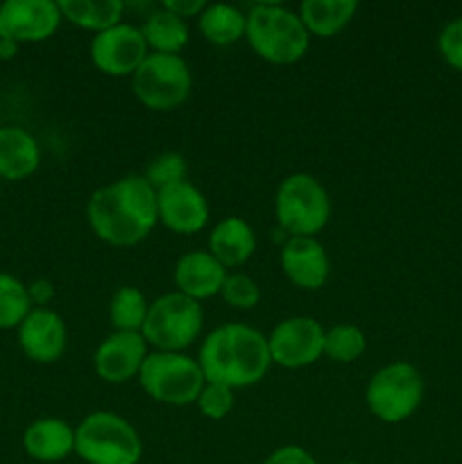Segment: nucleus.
<instances>
[{
  "label": "nucleus",
  "instance_id": "nucleus-1",
  "mask_svg": "<svg viewBox=\"0 0 462 464\" xmlns=\"http://www.w3.org/2000/svg\"><path fill=\"white\" fill-rule=\"evenodd\" d=\"M86 218L100 240L130 247L148 238L159 222L157 190L140 175H127L91 195Z\"/></svg>",
  "mask_w": 462,
  "mask_h": 464
},
{
  "label": "nucleus",
  "instance_id": "nucleus-2",
  "mask_svg": "<svg viewBox=\"0 0 462 464\" xmlns=\"http://www.w3.org/2000/svg\"><path fill=\"white\" fill-rule=\"evenodd\" d=\"M207 383L247 388L258 383L272 365L267 338L247 324H222L204 340L197 358Z\"/></svg>",
  "mask_w": 462,
  "mask_h": 464
},
{
  "label": "nucleus",
  "instance_id": "nucleus-3",
  "mask_svg": "<svg viewBox=\"0 0 462 464\" xmlns=\"http://www.w3.org/2000/svg\"><path fill=\"white\" fill-rule=\"evenodd\" d=\"M245 36L254 53L270 63L299 62L311 44V32L299 14L276 3H258L249 9Z\"/></svg>",
  "mask_w": 462,
  "mask_h": 464
},
{
  "label": "nucleus",
  "instance_id": "nucleus-4",
  "mask_svg": "<svg viewBox=\"0 0 462 464\" xmlns=\"http://www.w3.org/2000/svg\"><path fill=\"white\" fill-rule=\"evenodd\" d=\"M75 453L89 464H139L143 442L116 412H91L75 429Z\"/></svg>",
  "mask_w": 462,
  "mask_h": 464
},
{
  "label": "nucleus",
  "instance_id": "nucleus-5",
  "mask_svg": "<svg viewBox=\"0 0 462 464\" xmlns=\"http://www.w3.org/2000/svg\"><path fill=\"white\" fill-rule=\"evenodd\" d=\"M140 388L159 403L188 406L197 401L207 385L197 361L175 352H157L145 358L139 372Z\"/></svg>",
  "mask_w": 462,
  "mask_h": 464
},
{
  "label": "nucleus",
  "instance_id": "nucleus-6",
  "mask_svg": "<svg viewBox=\"0 0 462 464\" xmlns=\"http://www.w3.org/2000/svg\"><path fill=\"white\" fill-rule=\"evenodd\" d=\"M204 324V313L199 302L177 293L161 295L149 304L148 317L140 329L145 343L154 344L159 352H175L190 347Z\"/></svg>",
  "mask_w": 462,
  "mask_h": 464
},
{
  "label": "nucleus",
  "instance_id": "nucleus-7",
  "mask_svg": "<svg viewBox=\"0 0 462 464\" xmlns=\"http://www.w3.org/2000/svg\"><path fill=\"white\" fill-rule=\"evenodd\" d=\"M276 220L293 236H313L331 218V199L324 186L306 172H294L276 190Z\"/></svg>",
  "mask_w": 462,
  "mask_h": 464
},
{
  "label": "nucleus",
  "instance_id": "nucleus-8",
  "mask_svg": "<svg viewBox=\"0 0 462 464\" xmlns=\"http://www.w3.org/2000/svg\"><path fill=\"white\" fill-rule=\"evenodd\" d=\"M424 399V379L410 362H392L376 372L365 390L371 415L385 424H399L415 415Z\"/></svg>",
  "mask_w": 462,
  "mask_h": 464
},
{
  "label": "nucleus",
  "instance_id": "nucleus-9",
  "mask_svg": "<svg viewBox=\"0 0 462 464\" xmlns=\"http://www.w3.org/2000/svg\"><path fill=\"white\" fill-rule=\"evenodd\" d=\"M131 86L136 98L148 109L170 111L188 98L193 75L179 54L152 53L136 68Z\"/></svg>",
  "mask_w": 462,
  "mask_h": 464
},
{
  "label": "nucleus",
  "instance_id": "nucleus-10",
  "mask_svg": "<svg viewBox=\"0 0 462 464\" xmlns=\"http://www.w3.org/2000/svg\"><path fill=\"white\" fill-rule=\"evenodd\" d=\"M267 347L276 365L288 370L308 367L324 353V329L315 317H288L274 326Z\"/></svg>",
  "mask_w": 462,
  "mask_h": 464
},
{
  "label": "nucleus",
  "instance_id": "nucleus-11",
  "mask_svg": "<svg viewBox=\"0 0 462 464\" xmlns=\"http://www.w3.org/2000/svg\"><path fill=\"white\" fill-rule=\"evenodd\" d=\"M91 57L102 72L113 77L134 75L136 68L148 57V44L139 27L130 23H116L98 32L91 44Z\"/></svg>",
  "mask_w": 462,
  "mask_h": 464
},
{
  "label": "nucleus",
  "instance_id": "nucleus-12",
  "mask_svg": "<svg viewBox=\"0 0 462 464\" xmlns=\"http://www.w3.org/2000/svg\"><path fill=\"white\" fill-rule=\"evenodd\" d=\"M62 18L53 0H7L0 3V39L43 41L57 32Z\"/></svg>",
  "mask_w": 462,
  "mask_h": 464
},
{
  "label": "nucleus",
  "instance_id": "nucleus-13",
  "mask_svg": "<svg viewBox=\"0 0 462 464\" xmlns=\"http://www.w3.org/2000/svg\"><path fill=\"white\" fill-rule=\"evenodd\" d=\"M145 358H148V343L143 334L116 331L102 340L95 352V374L107 383H125L131 376H139Z\"/></svg>",
  "mask_w": 462,
  "mask_h": 464
},
{
  "label": "nucleus",
  "instance_id": "nucleus-14",
  "mask_svg": "<svg viewBox=\"0 0 462 464\" xmlns=\"http://www.w3.org/2000/svg\"><path fill=\"white\" fill-rule=\"evenodd\" d=\"M159 220L177 234H195L208 222V204L190 181H177L157 190Z\"/></svg>",
  "mask_w": 462,
  "mask_h": 464
},
{
  "label": "nucleus",
  "instance_id": "nucleus-15",
  "mask_svg": "<svg viewBox=\"0 0 462 464\" xmlns=\"http://www.w3.org/2000/svg\"><path fill=\"white\" fill-rule=\"evenodd\" d=\"M18 343L23 353L34 362H54L66 352V324L50 308H32L18 326Z\"/></svg>",
  "mask_w": 462,
  "mask_h": 464
},
{
  "label": "nucleus",
  "instance_id": "nucleus-16",
  "mask_svg": "<svg viewBox=\"0 0 462 464\" xmlns=\"http://www.w3.org/2000/svg\"><path fill=\"white\" fill-rule=\"evenodd\" d=\"M281 270L303 290H317L326 284L331 272L324 245L313 236H293L281 247Z\"/></svg>",
  "mask_w": 462,
  "mask_h": 464
},
{
  "label": "nucleus",
  "instance_id": "nucleus-17",
  "mask_svg": "<svg viewBox=\"0 0 462 464\" xmlns=\"http://www.w3.org/2000/svg\"><path fill=\"white\" fill-rule=\"evenodd\" d=\"M226 279V267L211 252H188L177 261L175 284L181 295L195 299H208L222 290Z\"/></svg>",
  "mask_w": 462,
  "mask_h": 464
},
{
  "label": "nucleus",
  "instance_id": "nucleus-18",
  "mask_svg": "<svg viewBox=\"0 0 462 464\" xmlns=\"http://www.w3.org/2000/svg\"><path fill=\"white\" fill-rule=\"evenodd\" d=\"M23 447L34 460L59 462L75 451V429L54 417H43L27 426Z\"/></svg>",
  "mask_w": 462,
  "mask_h": 464
},
{
  "label": "nucleus",
  "instance_id": "nucleus-19",
  "mask_svg": "<svg viewBox=\"0 0 462 464\" xmlns=\"http://www.w3.org/2000/svg\"><path fill=\"white\" fill-rule=\"evenodd\" d=\"M254 249H256V236H254L249 222H245L243 218H225L213 227L211 236H208V252L225 267L247 263Z\"/></svg>",
  "mask_w": 462,
  "mask_h": 464
},
{
  "label": "nucleus",
  "instance_id": "nucleus-20",
  "mask_svg": "<svg viewBox=\"0 0 462 464\" xmlns=\"http://www.w3.org/2000/svg\"><path fill=\"white\" fill-rule=\"evenodd\" d=\"M41 150L34 136L21 127H0V177L18 181L39 168Z\"/></svg>",
  "mask_w": 462,
  "mask_h": 464
},
{
  "label": "nucleus",
  "instance_id": "nucleus-21",
  "mask_svg": "<svg viewBox=\"0 0 462 464\" xmlns=\"http://www.w3.org/2000/svg\"><path fill=\"white\" fill-rule=\"evenodd\" d=\"M356 9V0H306L299 7V18L313 34L333 36L349 25Z\"/></svg>",
  "mask_w": 462,
  "mask_h": 464
},
{
  "label": "nucleus",
  "instance_id": "nucleus-22",
  "mask_svg": "<svg viewBox=\"0 0 462 464\" xmlns=\"http://www.w3.org/2000/svg\"><path fill=\"white\" fill-rule=\"evenodd\" d=\"M199 30H202V34L211 44L229 45L245 36L247 16L238 7H234V5H207V9L199 14Z\"/></svg>",
  "mask_w": 462,
  "mask_h": 464
},
{
  "label": "nucleus",
  "instance_id": "nucleus-23",
  "mask_svg": "<svg viewBox=\"0 0 462 464\" xmlns=\"http://www.w3.org/2000/svg\"><path fill=\"white\" fill-rule=\"evenodd\" d=\"M140 32L145 36V44L154 48V53L179 54L188 44L186 21L177 14L168 12V9H157L154 14H149Z\"/></svg>",
  "mask_w": 462,
  "mask_h": 464
},
{
  "label": "nucleus",
  "instance_id": "nucleus-24",
  "mask_svg": "<svg viewBox=\"0 0 462 464\" xmlns=\"http://www.w3.org/2000/svg\"><path fill=\"white\" fill-rule=\"evenodd\" d=\"M59 12L75 25L102 32L120 23V0H59Z\"/></svg>",
  "mask_w": 462,
  "mask_h": 464
},
{
  "label": "nucleus",
  "instance_id": "nucleus-25",
  "mask_svg": "<svg viewBox=\"0 0 462 464\" xmlns=\"http://www.w3.org/2000/svg\"><path fill=\"white\" fill-rule=\"evenodd\" d=\"M148 302L143 293L134 285H122L116 290L111 304H109V317L116 331H136L140 334L148 317Z\"/></svg>",
  "mask_w": 462,
  "mask_h": 464
},
{
  "label": "nucleus",
  "instance_id": "nucleus-26",
  "mask_svg": "<svg viewBox=\"0 0 462 464\" xmlns=\"http://www.w3.org/2000/svg\"><path fill=\"white\" fill-rule=\"evenodd\" d=\"M30 311L32 299L27 285H23L16 276L0 272V329L21 326Z\"/></svg>",
  "mask_w": 462,
  "mask_h": 464
},
{
  "label": "nucleus",
  "instance_id": "nucleus-27",
  "mask_svg": "<svg viewBox=\"0 0 462 464\" xmlns=\"http://www.w3.org/2000/svg\"><path fill=\"white\" fill-rule=\"evenodd\" d=\"M367 347L365 334L353 324H338L324 331V353L331 361L351 362L362 356Z\"/></svg>",
  "mask_w": 462,
  "mask_h": 464
},
{
  "label": "nucleus",
  "instance_id": "nucleus-28",
  "mask_svg": "<svg viewBox=\"0 0 462 464\" xmlns=\"http://www.w3.org/2000/svg\"><path fill=\"white\" fill-rule=\"evenodd\" d=\"M186 159L177 152H163L159 157H154L148 163V170H145V179L149 181L154 190H161L166 186L177 184V181H186Z\"/></svg>",
  "mask_w": 462,
  "mask_h": 464
},
{
  "label": "nucleus",
  "instance_id": "nucleus-29",
  "mask_svg": "<svg viewBox=\"0 0 462 464\" xmlns=\"http://www.w3.org/2000/svg\"><path fill=\"white\" fill-rule=\"evenodd\" d=\"M220 295L229 306L243 308V311H249L261 302V288L247 275H226Z\"/></svg>",
  "mask_w": 462,
  "mask_h": 464
},
{
  "label": "nucleus",
  "instance_id": "nucleus-30",
  "mask_svg": "<svg viewBox=\"0 0 462 464\" xmlns=\"http://www.w3.org/2000/svg\"><path fill=\"white\" fill-rule=\"evenodd\" d=\"M197 406L208 420H225L234 408V390L220 383H207L199 392Z\"/></svg>",
  "mask_w": 462,
  "mask_h": 464
},
{
  "label": "nucleus",
  "instance_id": "nucleus-31",
  "mask_svg": "<svg viewBox=\"0 0 462 464\" xmlns=\"http://www.w3.org/2000/svg\"><path fill=\"white\" fill-rule=\"evenodd\" d=\"M438 45L444 62L456 71H462V16L444 25V30L439 32Z\"/></svg>",
  "mask_w": 462,
  "mask_h": 464
},
{
  "label": "nucleus",
  "instance_id": "nucleus-32",
  "mask_svg": "<svg viewBox=\"0 0 462 464\" xmlns=\"http://www.w3.org/2000/svg\"><path fill=\"white\" fill-rule=\"evenodd\" d=\"M263 464H317L315 458L302 447H281L276 449L272 456H267V460Z\"/></svg>",
  "mask_w": 462,
  "mask_h": 464
},
{
  "label": "nucleus",
  "instance_id": "nucleus-33",
  "mask_svg": "<svg viewBox=\"0 0 462 464\" xmlns=\"http://www.w3.org/2000/svg\"><path fill=\"white\" fill-rule=\"evenodd\" d=\"M163 9L177 14V16L186 21V18L195 16V14H202L207 9V3L204 0H166Z\"/></svg>",
  "mask_w": 462,
  "mask_h": 464
},
{
  "label": "nucleus",
  "instance_id": "nucleus-34",
  "mask_svg": "<svg viewBox=\"0 0 462 464\" xmlns=\"http://www.w3.org/2000/svg\"><path fill=\"white\" fill-rule=\"evenodd\" d=\"M27 293H30L32 302H36L41 308H43L45 304L53 299L54 290H53V284H50L48 279H36V281H32V285H27Z\"/></svg>",
  "mask_w": 462,
  "mask_h": 464
},
{
  "label": "nucleus",
  "instance_id": "nucleus-35",
  "mask_svg": "<svg viewBox=\"0 0 462 464\" xmlns=\"http://www.w3.org/2000/svg\"><path fill=\"white\" fill-rule=\"evenodd\" d=\"M16 53H18L16 41L0 39V59H12Z\"/></svg>",
  "mask_w": 462,
  "mask_h": 464
},
{
  "label": "nucleus",
  "instance_id": "nucleus-36",
  "mask_svg": "<svg viewBox=\"0 0 462 464\" xmlns=\"http://www.w3.org/2000/svg\"><path fill=\"white\" fill-rule=\"evenodd\" d=\"M342 464H358V462H342Z\"/></svg>",
  "mask_w": 462,
  "mask_h": 464
}]
</instances>
